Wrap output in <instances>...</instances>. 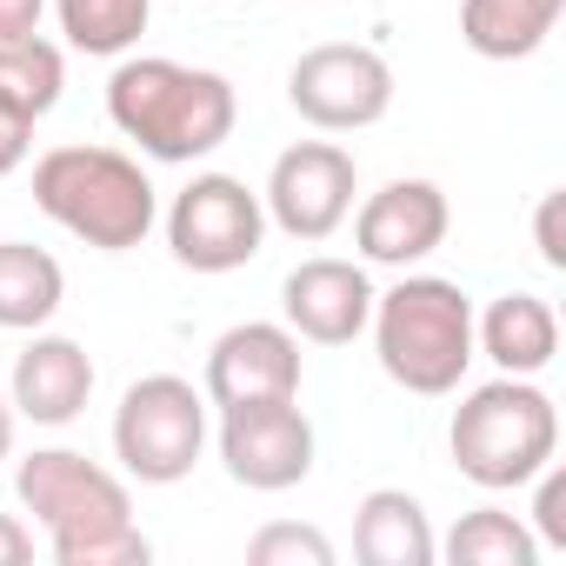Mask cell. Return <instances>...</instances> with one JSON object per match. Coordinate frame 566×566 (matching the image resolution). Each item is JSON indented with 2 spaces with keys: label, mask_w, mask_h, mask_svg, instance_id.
I'll return each instance as SVG.
<instances>
[{
  "label": "cell",
  "mask_w": 566,
  "mask_h": 566,
  "mask_svg": "<svg viewBox=\"0 0 566 566\" xmlns=\"http://www.w3.org/2000/svg\"><path fill=\"white\" fill-rule=\"evenodd\" d=\"M14 493L41 520L48 553L61 566H147L154 559L147 533L134 526L127 486L107 467H94L87 453H74V447L28 453L21 473H14Z\"/></svg>",
  "instance_id": "cell-1"
},
{
  "label": "cell",
  "mask_w": 566,
  "mask_h": 566,
  "mask_svg": "<svg viewBox=\"0 0 566 566\" xmlns=\"http://www.w3.org/2000/svg\"><path fill=\"white\" fill-rule=\"evenodd\" d=\"M107 114L114 127L147 154V160H207L213 147L233 140L240 101L227 87V74L213 67H187V61H120L107 81Z\"/></svg>",
  "instance_id": "cell-2"
},
{
  "label": "cell",
  "mask_w": 566,
  "mask_h": 566,
  "mask_svg": "<svg viewBox=\"0 0 566 566\" xmlns=\"http://www.w3.org/2000/svg\"><path fill=\"white\" fill-rule=\"evenodd\" d=\"M34 207L101 253H127L154 233V180L114 147H54L34 160Z\"/></svg>",
  "instance_id": "cell-3"
},
{
  "label": "cell",
  "mask_w": 566,
  "mask_h": 566,
  "mask_svg": "<svg viewBox=\"0 0 566 566\" xmlns=\"http://www.w3.org/2000/svg\"><path fill=\"white\" fill-rule=\"evenodd\" d=\"M374 347L394 387L453 394L473 367V301L440 273H407L394 294H374Z\"/></svg>",
  "instance_id": "cell-4"
},
{
  "label": "cell",
  "mask_w": 566,
  "mask_h": 566,
  "mask_svg": "<svg viewBox=\"0 0 566 566\" xmlns=\"http://www.w3.org/2000/svg\"><path fill=\"white\" fill-rule=\"evenodd\" d=\"M453 467L486 486V493H513L533 486L539 467H553L559 453V407L553 394H539L520 374H500L486 387H473L453 413Z\"/></svg>",
  "instance_id": "cell-5"
},
{
  "label": "cell",
  "mask_w": 566,
  "mask_h": 566,
  "mask_svg": "<svg viewBox=\"0 0 566 566\" xmlns=\"http://www.w3.org/2000/svg\"><path fill=\"white\" fill-rule=\"evenodd\" d=\"M207 447V394H193V380L180 374H147L120 394L114 413V460L140 480V486H174L193 473Z\"/></svg>",
  "instance_id": "cell-6"
},
{
  "label": "cell",
  "mask_w": 566,
  "mask_h": 566,
  "mask_svg": "<svg viewBox=\"0 0 566 566\" xmlns=\"http://www.w3.org/2000/svg\"><path fill=\"white\" fill-rule=\"evenodd\" d=\"M260 240H266V207L233 174H193L167 207V247L193 273H233L260 253Z\"/></svg>",
  "instance_id": "cell-7"
},
{
  "label": "cell",
  "mask_w": 566,
  "mask_h": 566,
  "mask_svg": "<svg viewBox=\"0 0 566 566\" xmlns=\"http://www.w3.org/2000/svg\"><path fill=\"white\" fill-rule=\"evenodd\" d=\"M287 101L307 127L321 134H360L374 120H387L394 107V67L374 54V48H347V41H327V48H307L287 74Z\"/></svg>",
  "instance_id": "cell-8"
},
{
  "label": "cell",
  "mask_w": 566,
  "mask_h": 566,
  "mask_svg": "<svg viewBox=\"0 0 566 566\" xmlns=\"http://www.w3.org/2000/svg\"><path fill=\"white\" fill-rule=\"evenodd\" d=\"M220 460L247 493H287L314 473V420L294 400L220 407Z\"/></svg>",
  "instance_id": "cell-9"
},
{
  "label": "cell",
  "mask_w": 566,
  "mask_h": 566,
  "mask_svg": "<svg viewBox=\"0 0 566 566\" xmlns=\"http://www.w3.org/2000/svg\"><path fill=\"white\" fill-rule=\"evenodd\" d=\"M354 187H360V174H354V154H347V147H334V140H301V147H287V154L273 160L260 207H266V220H273L280 233H294V240H327V233L354 213Z\"/></svg>",
  "instance_id": "cell-10"
},
{
  "label": "cell",
  "mask_w": 566,
  "mask_h": 566,
  "mask_svg": "<svg viewBox=\"0 0 566 566\" xmlns=\"http://www.w3.org/2000/svg\"><path fill=\"white\" fill-rule=\"evenodd\" d=\"M207 400L213 407H260V400H301V334L247 321L207 347Z\"/></svg>",
  "instance_id": "cell-11"
},
{
  "label": "cell",
  "mask_w": 566,
  "mask_h": 566,
  "mask_svg": "<svg viewBox=\"0 0 566 566\" xmlns=\"http://www.w3.org/2000/svg\"><path fill=\"white\" fill-rule=\"evenodd\" d=\"M280 307H287V327L314 347H347L367 334L374 321V280L354 260H301L280 287Z\"/></svg>",
  "instance_id": "cell-12"
},
{
  "label": "cell",
  "mask_w": 566,
  "mask_h": 566,
  "mask_svg": "<svg viewBox=\"0 0 566 566\" xmlns=\"http://www.w3.org/2000/svg\"><path fill=\"white\" fill-rule=\"evenodd\" d=\"M453 213H447V193L433 180H387L380 193H367L360 220H354V240L374 266H420L440 240H447Z\"/></svg>",
  "instance_id": "cell-13"
},
{
  "label": "cell",
  "mask_w": 566,
  "mask_h": 566,
  "mask_svg": "<svg viewBox=\"0 0 566 566\" xmlns=\"http://www.w3.org/2000/svg\"><path fill=\"white\" fill-rule=\"evenodd\" d=\"M94 394V360L81 340L67 334H34L28 354H14V413H28L34 427H67L81 420Z\"/></svg>",
  "instance_id": "cell-14"
},
{
  "label": "cell",
  "mask_w": 566,
  "mask_h": 566,
  "mask_svg": "<svg viewBox=\"0 0 566 566\" xmlns=\"http://www.w3.org/2000/svg\"><path fill=\"white\" fill-rule=\"evenodd\" d=\"M473 354H486L500 374L533 380L539 367H553L559 354V321L539 294H500L480 321H473Z\"/></svg>",
  "instance_id": "cell-15"
},
{
  "label": "cell",
  "mask_w": 566,
  "mask_h": 566,
  "mask_svg": "<svg viewBox=\"0 0 566 566\" xmlns=\"http://www.w3.org/2000/svg\"><path fill=\"white\" fill-rule=\"evenodd\" d=\"M354 553L367 566H433L440 539L427 526V506L400 486H374L354 513Z\"/></svg>",
  "instance_id": "cell-16"
},
{
  "label": "cell",
  "mask_w": 566,
  "mask_h": 566,
  "mask_svg": "<svg viewBox=\"0 0 566 566\" xmlns=\"http://www.w3.org/2000/svg\"><path fill=\"white\" fill-rule=\"evenodd\" d=\"M566 0H460V41L480 61H526L559 28Z\"/></svg>",
  "instance_id": "cell-17"
},
{
  "label": "cell",
  "mask_w": 566,
  "mask_h": 566,
  "mask_svg": "<svg viewBox=\"0 0 566 566\" xmlns=\"http://www.w3.org/2000/svg\"><path fill=\"white\" fill-rule=\"evenodd\" d=\"M67 301V273L48 247L0 240V327L8 334H41Z\"/></svg>",
  "instance_id": "cell-18"
},
{
  "label": "cell",
  "mask_w": 566,
  "mask_h": 566,
  "mask_svg": "<svg viewBox=\"0 0 566 566\" xmlns=\"http://www.w3.org/2000/svg\"><path fill=\"white\" fill-rule=\"evenodd\" d=\"M61 87H67V61H61L54 41H41V34L0 41V101H8V107L41 120V114H54Z\"/></svg>",
  "instance_id": "cell-19"
},
{
  "label": "cell",
  "mask_w": 566,
  "mask_h": 566,
  "mask_svg": "<svg viewBox=\"0 0 566 566\" xmlns=\"http://www.w3.org/2000/svg\"><path fill=\"white\" fill-rule=\"evenodd\" d=\"M440 553H447L453 566H533V559H539V539H533V526H520L513 513L480 506V513H460V526L447 533Z\"/></svg>",
  "instance_id": "cell-20"
},
{
  "label": "cell",
  "mask_w": 566,
  "mask_h": 566,
  "mask_svg": "<svg viewBox=\"0 0 566 566\" xmlns=\"http://www.w3.org/2000/svg\"><path fill=\"white\" fill-rule=\"evenodd\" d=\"M61 8V34L81 54H127L147 34L154 0H54Z\"/></svg>",
  "instance_id": "cell-21"
},
{
  "label": "cell",
  "mask_w": 566,
  "mask_h": 566,
  "mask_svg": "<svg viewBox=\"0 0 566 566\" xmlns=\"http://www.w3.org/2000/svg\"><path fill=\"white\" fill-rule=\"evenodd\" d=\"M253 566H334V539L321 526H294V520H273L247 539Z\"/></svg>",
  "instance_id": "cell-22"
},
{
  "label": "cell",
  "mask_w": 566,
  "mask_h": 566,
  "mask_svg": "<svg viewBox=\"0 0 566 566\" xmlns=\"http://www.w3.org/2000/svg\"><path fill=\"white\" fill-rule=\"evenodd\" d=\"M533 480H539V500H533V526H539V533H533V539H546V546L566 553V480H559L553 467H539Z\"/></svg>",
  "instance_id": "cell-23"
},
{
  "label": "cell",
  "mask_w": 566,
  "mask_h": 566,
  "mask_svg": "<svg viewBox=\"0 0 566 566\" xmlns=\"http://www.w3.org/2000/svg\"><path fill=\"white\" fill-rule=\"evenodd\" d=\"M559 213H566V193H546L539 213H533V240H539V260L559 273L566 266V233H559Z\"/></svg>",
  "instance_id": "cell-24"
},
{
  "label": "cell",
  "mask_w": 566,
  "mask_h": 566,
  "mask_svg": "<svg viewBox=\"0 0 566 566\" xmlns=\"http://www.w3.org/2000/svg\"><path fill=\"white\" fill-rule=\"evenodd\" d=\"M28 147H34V120H28L21 107L0 101V174H14V167L28 160Z\"/></svg>",
  "instance_id": "cell-25"
},
{
  "label": "cell",
  "mask_w": 566,
  "mask_h": 566,
  "mask_svg": "<svg viewBox=\"0 0 566 566\" xmlns=\"http://www.w3.org/2000/svg\"><path fill=\"white\" fill-rule=\"evenodd\" d=\"M41 8H48V0H0V41L41 34Z\"/></svg>",
  "instance_id": "cell-26"
},
{
  "label": "cell",
  "mask_w": 566,
  "mask_h": 566,
  "mask_svg": "<svg viewBox=\"0 0 566 566\" xmlns=\"http://www.w3.org/2000/svg\"><path fill=\"white\" fill-rule=\"evenodd\" d=\"M21 559H34V533L14 513H0V566H21Z\"/></svg>",
  "instance_id": "cell-27"
},
{
  "label": "cell",
  "mask_w": 566,
  "mask_h": 566,
  "mask_svg": "<svg viewBox=\"0 0 566 566\" xmlns=\"http://www.w3.org/2000/svg\"><path fill=\"white\" fill-rule=\"evenodd\" d=\"M14 453V400H0V460Z\"/></svg>",
  "instance_id": "cell-28"
}]
</instances>
